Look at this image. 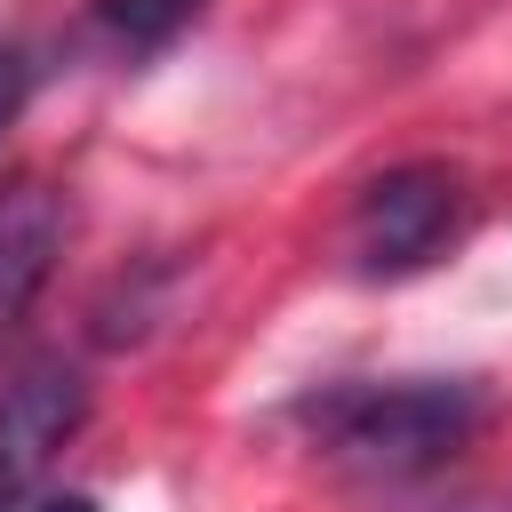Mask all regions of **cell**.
Segmentation results:
<instances>
[{
	"label": "cell",
	"mask_w": 512,
	"mask_h": 512,
	"mask_svg": "<svg viewBox=\"0 0 512 512\" xmlns=\"http://www.w3.org/2000/svg\"><path fill=\"white\" fill-rule=\"evenodd\" d=\"M16 104H24V64H16V48H0V128L16 120Z\"/></svg>",
	"instance_id": "8992f818"
},
{
	"label": "cell",
	"mask_w": 512,
	"mask_h": 512,
	"mask_svg": "<svg viewBox=\"0 0 512 512\" xmlns=\"http://www.w3.org/2000/svg\"><path fill=\"white\" fill-rule=\"evenodd\" d=\"M456 216H464L456 168H440V160L384 168L352 208V256H360V272H416V264L440 256Z\"/></svg>",
	"instance_id": "7a4b0ae2"
},
{
	"label": "cell",
	"mask_w": 512,
	"mask_h": 512,
	"mask_svg": "<svg viewBox=\"0 0 512 512\" xmlns=\"http://www.w3.org/2000/svg\"><path fill=\"white\" fill-rule=\"evenodd\" d=\"M456 512H504V504H456Z\"/></svg>",
	"instance_id": "ba28073f"
},
{
	"label": "cell",
	"mask_w": 512,
	"mask_h": 512,
	"mask_svg": "<svg viewBox=\"0 0 512 512\" xmlns=\"http://www.w3.org/2000/svg\"><path fill=\"white\" fill-rule=\"evenodd\" d=\"M80 416H88V384L64 360H32L0 384V512H16L32 496V480L80 432Z\"/></svg>",
	"instance_id": "3957f363"
},
{
	"label": "cell",
	"mask_w": 512,
	"mask_h": 512,
	"mask_svg": "<svg viewBox=\"0 0 512 512\" xmlns=\"http://www.w3.org/2000/svg\"><path fill=\"white\" fill-rule=\"evenodd\" d=\"M40 512H104V504H88V496H40Z\"/></svg>",
	"instance_id": "52a82bcc"
},
{
	"label": "cell",
	"mask_w": 512,
	"mask_h": 512,
	"mask_svg": "<svg viewBox=\"0 0 512 512\" xmlns=\"http://www.w3.org/2000/svg\"><path fill=\"white\" fill-rule=\"evenodd\" d=\"M56 248H64V200H56L40 176L0 184V336H8V328L24 320V304L40 296Z\"/></svg>",
	"instance_id": "277c9868"
},
{
	"label": "cell",
	"mask_w": 512,
	"mask_h": 512,
	"mask_svg": "<svg viewBox=\"0 0 512 512\" xmlns=\"http://www.w3.org/2000/svg\"><path fill=\"white\" fill-rule=\"evenodd\" d=\"M200 8H208V0H96V24H104L128 56H152V48H168Z\"/></svg>",
	"instance_id": "5b68a950"
},
{
	"label": "cell",
	"mask_w": 512,
	"mask_h": 512,
	"mask_svg": "<svg viewBox=\"0 0 512 512\" xmlns=\"http://www.w3.org/2000/svg\"><path fill=\"white\" fill-rule=\"evenodd\" d=\"M320 448L360 480H424L480 432V384L408 376V384H344L312 400Z\"/></svg>",
	"instance_id": "6da1fadb"
}]
</instances>
